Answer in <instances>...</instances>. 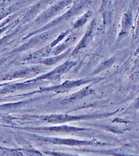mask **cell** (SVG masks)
Masks as SVG:
<instances>
[{"instance_id":"cell-1","label":"cell","mask_w":139,"mask_h":156,"mask_svg":"<svg viewBox=\"0 0 139 156\" xmlns=\"http://www.w3.org/2000/svg\"><path fill=\"white\" fill-rule=\"evenodd\" d=\"M43 141H49L53 144H88L90 142L87 141H79L73 140H58V139H46Z\"/></svg>"}]
</instances>
